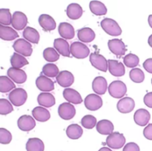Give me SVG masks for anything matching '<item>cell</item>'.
I'll list each match as a JSON object with an SVG mask.
<instances>
[{"label":"cell","mask_w":152,"mask_h":151,"mask_svg":"<svg viewBox=\"0 0 152 151\" xmlns=\"http://www.w3.org/2000/svg\"><path fill=\"white\" fill-rule=\"evenodd\" d=\"M101 27L109 35L117 36L122 33V29L115 20L110 18H105L101 21Z\"/></svg>","instance_id":"6da1fadb"},{"label":"cell","mask_w":152,"mask_h":151,"mask_svg":"<svg viewBox=\"0 0 152 151\" xmlns=\"http://www.w3.org/2000/svg\"><path fill=\"white\" fill-rule=\"evenodd\" d=\"M8 97L12 105L19 107L25 103L28 99V94L23 88H15L9 93Z\"/></svg>","instance_id":"7a4b0ae2"},{"label":"cell","mask_w":152,"mask_h":151,"mask_svg":"<svg viewBox=\"0 0 152 151\" xmlns=\"http://www.w3.org/2000/svg\"><path fill=\"white\" fill-rule=\"evenodd\" d=\"M127 92V87L122 81H114L108 86V93L115 99H121Z\"/></svg>","instance_id":"3957f363"},{"label":"cell","mask_w":152,"mask_h":151,"mask_svg":"<svg viewBox=\"0 0 152 151\" xmlns=\"http://www.w3.org/2000/svg\"><path fill=\"white\" fill-rule=\"evenodd\" d=\"M126 144V138L123 133L113 132L106 139V144L112 149H120Z\"/></svg>","instance_id":"277c9868"},{"label":"cell","mask_w":152,"mask_h":151,"mask_svg":"<svg viewBox=\"0 0 152 151\" xmlns=\"http://www.w3.org/2000/svg\"><path fill=\"white\" fill-rule=\"evenodd\" d=\"M15 51L23 56H30L32 54V45L25 38H18L13 44Z\"/></svg>","instance_id":"5b68a950"},{"label":"cell","mask_w":152,"mask_h":151,"mask_svg":"<svg viewBox=\"0 0 152 151\" xmlns=\"http://www.w3.org/2000/svg\"><path fill=\"white\" fill-rule=\"evenodd\" d=\"M70 50H71V55L77 59H85L88 57L90 53V50L88 47L80 41L73 42L70 47Z\"/></svg>","instance_id":"8992f818"},{"label":"cell","mask_w":152,"mask_h":151,"mask_svg":"<svg viewBox=\"0 0 152 151\" xmlns=\"http://www.w3.org/2000/svg\"><path fill=\"white\" fill-rule=\"evenodd\" d=\"M85 106L88 110L95 111L99 110L102 106V99L98 95L95 93L88 95L84 101Z\"/></svg>","instance_id":"52a82bcc"},{"label":"cell","mask_w":152,"mask_h":151,"mask_svg":"<svg viewBox=\"0 0 152 151\" xmlns=\"http://www.w3.org/2000/svg\"><path fill=\"white\" fill-rule=\"evenodd\" d=\"M90 62L95 68L102 72H106L108 69V63L102 55L93 53L90 55Z\"/></svg>","instance_id":"ba28073f"},{"label":"cell","mask_w":152,"mask_h":151,"mask_svg":"<svg viewBox=\"0 0 152 151\" xmlns=\"http://www.w3.org/2000/svg\"><path fill=\"white\" fill-rule=\"evenodd\" d=\"M108 48L111 53L117 56L118 57L124 56L126 51V47L124 42L121 39L118 38H113L108 41Z\"/></svg>","instance_id":"9c48e42d"},{"label":"cell","mask_w":152,"mask_h":151,"mask_svg":"<svg viewBox=\"0 0 152 151\" xmlns=\"http://www.w3.org/2000/svg\"><path fill=\"white\" fill-rule=\"evenodd\" d=\"M58 113L62 119L70 120L75 115L76 109L74 105L69 102H64L59 106Z\"/></svg>","instance_id":"30bf717a"},{"label":"cell","mask_w":152,"mask_h":151,"mask_svg":"<svg viewBox=\"0 0 152 151\" xmlns=\"http://www.w3.org/2000/svg\"><path fill=\"white\" fill-rule=\"evenodd\" d=\"M27 24H28V18L25 13L21 11H16L13 13L11 25L14 29L17 30H22L26 27Z\"/></svg>","instance_id":"8fae6325"},{"label":"cell","mask_w":152,"mask_h":151,"mask_svg":"<svg viewBox=\"0 0 152 151\" xmlns=\"http://www.w3.org/2000/svg\"><path fill=\"white\" fill-rule=\"evenodd\" d=\"M37 88L42 92H50L54 90V82L45 76L41 75L36 80Z\"/></svg>","instance_id":"7c38bea8"},{"label":"cell","mask_w":152,"mask_h":151,"mask_svg":"<svg viewBox=\"0 0 152 151\" xmlns=\"http://www.w3.org/2000/svg\"><path fill=\"white\" fill-rule=\"evenodd\" d=\"M18 127L22 131H30L36 127V121L32 116L24 115L19 117L17 121Z\"/></svg>","instance_id":"4fadbf2b"},{"label":"cell","mask_w":152,"mask_h":151,"mask_svg":"<svg viewBox=\"0 0 152 151\" xmlns=\"http://www.w3.org/2000/svg\"><path fill=\"white\" fill-rule=\"evenodd\" d=\"M7 73L9 78L17 84H23L27 80L26 73L22 69L10 68L7 70Z\"/></svg>","instance_id":"5bb4252c"},{"label":"cell","mask_w":152,"mask_h":151,"mask_svg":"<svg viewBox=\"0 0 152 151\" xmlns=\"http://www.w3.org/2000/svg\"><path fill=\"white\" fill-rule=\"evenodd\" d=\"M108 70L111 75L114 76L120 77L123 76L126 73L125 66L122 62H119L117 60L109 59L108 60Z\"/></svg>","instance_id":"9a60e30c"},{"label":"cell","mask_w":152,"mask_h":151,"mask_svg":"<svg viewBox=\"0 0 152 151\" xmlns=\"http://www.w3.org/2000/svg\"><path fill=\"white\" fill-rule=\"evenodd\" d=\"M117 110L122 113H129L134 110L135 107V102L132 98H122L117 102Z\"/></svg>","instance_id":"2e32d148"},{"label":"cell","mask_w":152,"mask_h":151,"mask_svg":"<svg viewBox=\"0 0 152 151\" xmlns=\"http://www.w3.org/2000/svg\"><path fill=\"white\" fill-rule=\"evenodd\" d=\"M53 47L56 51L62 56L65 57H70L71 50L68 41L64 38H56L53 41Z\"/></svg>","instance_id":"e0dca14e"},{"label":"cell","mask_w":152,"mask_h":151,"mask_svg":"<svg viewBox=\"0 0 152 151\" xmlns=\"http://www.w3.org/2000/svg\"><path fill=\"white\" fill-rule=\"evenodd\" d=\"M56 81L61 87H68L74 83V76L70 71L62 70L56 76Z\"/></svg>","instance_id":"ac0fdd59"},{"label":"cell","mask_w":152,"mask_h":151,"mask_svg":"<svg viewBox=\"0 0 152 151\" xmlns=\"http://www.w3.org/2000/svg\"><path fill=\"white\" fill-rule=\"evenodd\" d=\"M150 118H151L150 113L145 109L137 110L134 115V119L135 123L141 127L146 126Z\"/></svg>","instance_id":"d6986e66"},{"label":"cell","mask_w":152,"mask_h":151,"mask_svg":"<svg viewBox=\"0 0 152 151\" xmlns=\"http://www.w3.org/2000/svg\"><path fill=\"white\" fill-rule=\"evenodd\" d=\"M63 96L65 100L71 104L79 105L83 102L81 95L78 91L72 88H66L63 91Z\"/></svg>","instance_id":"ffe728a7"},{"label":"cell","mask_w":152,"mask_h":151,"mask_svg":"<svg viewBox=\"0 0 152 151\" xmlns=\"http://www.w3.org/2000/svg\"><path fill=\"white\" fill-rule=\"evenodd\" d=\"M59 35L64 39H72L75 36V31L72 25L68 22H61L59 25Z\"/></svg>","instance_id":"44dd1931"},{"label":"cell","mask_w":152,"mask_h":151,"mask_svg":"<svg viewBox=\"0 0 152 151\" xmlns=\"http://www.w3.org/2000/svg\"><path fill=\"white\" fill-rule=\"evenodd\" d=\"M92 88L96 94H105L108 88L107 80L102 76L96 77L92 82Z\"/></svg>","instance_id":"7402d4cb"},{"label":"cell","mask_w":152,"mask_h":151,"mask_svg":"<svg viewBox=\"0 0 152 151\" xmlns=\"http://www.w3.org/2000/svg\"><path fill=\"white\" fill-rule=\"evenodd\" d=\"M39 23L45 31H51L56 28V22L52 16L48 14H42L39 17Z\"/></svg>","instance_id":"603a6c76"},{"label":"cell","mask_w":152,"mask_h":151,"mask_svg":"<svg viewBox=\"0 0 152 151\" xmlns=\"http://www.w3.org/2000/svg\"><path fill=\"white\" fill-rule=\"evenodd\" d=\"M37 102L39 105L45 107H51L56 103L53 95L48 92H43L40 93L37 97Z\"/></svg>","instance_id":"cb8c5ba5"},{"label":"cell","mask_w":152,"mask_h":151,"mask_svg":"<svg viewBox=\"0 0 152 151\" xmlns=\"http://www.w3.org/2000/svg\"><path fill=\"white\" fill-rule=\"evenodd\" d=\"M0 38L6 41H12L19 38V34L10 27L0 25Z\"/></svg>","instance_id":"d4e9b609"},{"label":"cell","mask_w":152,"mask_h":151,"mask_svg":"<svg viewBox=\"0 0 152 151\" xmlns=\"http://www.w3.org/2000/svg\"><path fill=\"white\" fill-rule=\"evenodd\" d=\"M66 13L68 18L76 20L81 17L83 13V10L81 6L77 3H71L67 7Z\"/></svg>","instance_id":"484cf974"},{"label":"cell","mask_w":152,"mask_h":151,"mask_svg":"<svg viewBox=\"0 0 152 151\" xmlns=\"http://www.w3.org/2000/svg\"><path fill=\"white\" fill-rule=\"evenodd\" d=\"M77 36L78 38L83 42L88 43L93 41L96 37L95 33L91 28H83L78 30L77 31Z\"/></svg>","instance_id":"4316f807"},{"label":"cell","mask_w":152,"mask_h":151,"mask_svg":"<svg viewBox=\"0 0 152 151\" xmlns=\"http://www.w3.org/2000/svg\"><path fill=\"white\" fill-rule=\"evenodd\" d=\"M32 115L37 121L40 122L47 121L50 118V112L46 108L41 106L36 107L32 110Z\"/></svg>","instance_id":"83f0119b"},{"label":"cell","mask_w":152,"mask_h":151,"mask_svg":"<svg viewBox=\"0 0 152 151\" xmlns=\"http://www.w3.org/2000/svg\"><path fill=\"white\" fill-rule=\"evenodd\" d=\"M114 124L109 120H100L96 124V130L102 135H110L114 131Z\"/></svg>","instance_id":"f1b7e54d"},{"label":"cell","mask_w":152,"mask_h":151,"mask_svg":"<svg viewBox=\"0 0 152 151\" xmlns=\"http://www.w3.org/2000/svg\"><path fill=\"white\" fill-rule=\"evenodd\" d=\"M22 35L25 40L33 44H38L39 41V33L35 28L31 27H26L24 30Z\"/></svg>","instance_id":"f546056e"},{"label":"cell","mask_w":152,"mask_h":151,"mask_svg":"<svg viewBox=\"0 0 152 151\" xmlns=\"http://www.w3.org/2000/svg\"><path fill=\"white\" fill-rule=\"evenodd\" d=\"M27 151H44L45 145L38 138H31L26 143Z\"/></svg>","instance_id":"4dcf8cb0"},{"label":"cell","mask_w":152,"mask_h":151,"mask_svg":"<svg viewBox=\"0 0 152 151\" xmlns=\"http://www.w3.org/2000/svg\"><path fill=\"white\" fill-rule=\"evenodd\" d=\"M83 128L77 124H70L66 129V134L68 137L74 140L80 139L83 136Z\"/></svg>","instance_id":"1f68e13d"},{"label":"cell","mask_w":152,"mask_h":151,"mask_svg":"<svg viewBox=\"0 0 152 151\" xmlns=\"http://www.w3.org/2000/svg\"><path fill=\"white\" fill-rule=\"evenodd\" d=\"M90 10L96 16H104L107 13V7L105 4L99 1H91L89 4Z\"/></svg>","instance_id":"d6a6232c"},{"label":"cell","mask_w":152,"mask_h":151,"mask_svg":"<svg viewBox=\"0 0 152 151\" xmlns=\"http://www.w3.org/2000/svg\"><path fill=\"white\" fill-rule=\"evenodd\" d=\"M28 61L27 60L25 56L19 54L17 53H14L12 55L10 58V64L12 65V68H19L20 69L22 67L28 65Z\"/></svg>","instance_id":"836d02e7"},{"label":"cell","mask_w":152,"mask_h":151,"mask_svg":"<svg viewBox=\"0 0 152 151\" xmlns=\"http://www.w3.org/2000/svg\"><path fill=\"white\" fill-rule=\"evenodd\" d=\"M15 87L16 85L10 78L5 76H0V92L3 93H7L15 89Z\"/></svg>","instance_id":"e575fe53"},{"label":"cell","mask_w":152,"mask_h":151,"mask_svg":"<svg viewBox=\"0 0 152 151\" xmlns=\"http://www.w3.org/2000/svg\"><path fill=\"white\" fill-rule=\"evenodd\" d=\"M42 73L47 77H56L59 73V68L55 64L48 63L42 68Z\"/></svg>","instance_id":"d590c367"},{"label":"cell","mask_w":152,"mask_h":151,"mask_svg":"<svg viewBox=\"0 0 152 151\" xmlns=\"http://www.w3.org/2000/svg\"><path fill=\"white\" fill-rule=\"evenodd\" d=\"M44 59L48 62H56L59 59V54L53 47H48L43 51Z\"/></svg>","instance_id":"8d00e7d4"},{"label":"cell","mask_w":152,"mask_h":151,"mask_svg":"<svg viewBox=\"0 0 152 151\" xmlns=\"http://www.w3.org/2000/svg\"><path fill=\"white\" fill-rule=\"evenodd\" d=\"M131 80L136 83H141L145 79V74L140 68H133L129 73Z\"/></svg>","instance_id":"74e56055"},{"label":"cell","mask_w":152,"mask_h":151,"mask_svg":"<svg viewBox=\"0 0 152 151\" xmlns=\"http://www.w3.org/2000/svg\"><path fill=\"white\" fill-rule=\"evenodd\" d=\"M123 62L125 65L128 68H134L139 65L140 59L137 55L133 54V53H129L126 55L123 59Z\"/></svg>","instance_id":"f35d334b"},{"label":"cell","mask_w":152,"mask_h":151,"mask_svg":"<svg viewBox=\"0 0 152 151\" xmlns=\"http://www.w3.org/2000/svg\"><path fill=\"white\" fill-rule=\"evenodd\" d=\"M11 13L9 9H0V23L4 26H8L12 23Z\"/></svg>","instance_id":"ab89813d"},{"label":"cell","mask_w":152,"mask_h":151,"mask_svg":"<svg viewBox=\"0 0 152 151\" xmlns=\"http://www.w3.org/2000/svg\"><path fill=\"white\" fill-rule=\"evenodd\" d=\"M81 124L83 127L86 129H92L96 126V117L92 115H86L83 116L81 120Z\"/></svg>","instance_id":"60d3db41"},{"label":"cell","mask_w":152,"mask_h":151,"mask_svg":"<svg viewBox=\"0 0 152 151\" xmlns=\"http://www.w3.org/2000/svg\"><path fill=\"white\" fill-rule=\"evenodd\" d=\"M13 110L11 102L5 99H0V114L1 115H7L10 113Z\"/></svg>","instance_id":"b9f144b4"},{"label":"cell","mask_w":152,"mask_h":151,"mask_svg":"<svg viewBox=\"0 0 152 151\" xmlns=\"http://www.w3.org/2000/svg\"><path fill=\"white\" fill-rule=\"evenodd\" d=\"M12 140V135L10 132L4 128H0V143L7 144Z\"/></svg>","instance_id":"7bdbcfd3"},{"label":"cell","mask_w":152,"mask_h":151,"mask_svg":"<svg viewBox=\"0 0 152 151\" xmlns=\"http://www.w3.org/2000/svg\"><path fill=\"white\" fill-rule=\"evenodd\" d=\"M123 151H140V147L134 142H129L123 147Z\"/></svg>","instance_id":"ee69618b"},{"label":"cell","mask_w":152,"mask_h":151,"mask_svg":"<svg viewBox=\"0 0 152 151\" xmlns=\"http://www.w3.org/2000/svg\"><path fill=\"white\" fill-rule=\"evenodd\" d=\"M143 135L147 139L152 140V124H149L145 127L143 130Z\"/></svg>","instance_id":"f6af8a7d"},{"label":"cell","mask_w":152,"mask_h":151,"mask_svg":"<svg viewBox=\"0 0 152 151\" xmlns=\"http://www.w3.org/2000/svg\"><path fill=\"white\" fill-rule=\"evenodd\" d=\"M143 102L147 107L152 108V92H149L145 94V96H144Z\"/></svg>","instance_id":"bcb514c9"},{"label":"cell","mask_w":152,"mask_h":151,"mask_svg":"<svg viewBox=\"0 0 152 151\" xmlns=\"http://www.w3.org/2000/svg\"><path fill=\"white\" fill-rule=\"evenodd\" d=\"M143 65V68H145V70L147 72L152 73V58L146 59L143 62V65Z\"/></svg>","instance_id":"7dc6e473"},{"label":"cell","mask_w":152,"mask_h":151,"mask_svg":"<svg viewBox=\"0 0 152 151\" xmlns=\"http://www.w3.org/2000/svg\"><path fill=\"white\" fill-rule=\"evenodd\" d=\"M148 24H149L150 27H151V28H152V14L149 15V16H148Z\"/></svg>","instance_id":"c3c4849f"},{"label":"cell","mask_w":152,"mask_h":151,"mask_svg":"<svg viewBox=\"0 0 152 151\" xmlns=\"http://www.w3.org/2000/svg\"><path fill=\"white\" fill-rule=\"evenodd\" d=\"M148 43L150 46L152 47V34L148 37Z\"/></svg>","instance_id":"681fc988"},{"label":"cell","mask_w":152,"mask_h":151,"mask_svg":"<svg viewBox=\"0 0 152 151\" xmlns=\"http://www.w3.org/2000/svg\"><path fill=\"white\" fill-rule=\"evenodd\" d=\"M99 151H112V150H111V149H109V148L104 147H102L101 149H99Z\"/></svg>","instance_id":"f907efd6"},{"label":"cell","mask_w":152,"mask_h":151,"mask_svg":"<svg viewBox=\"0 0 152 151\" xmlns=\"http://www.w3.org/2000/svg\"><path fill=\"white\" fill-rule=\"evenodd\" d=\"M151 84H152V78H151Z\"/></svg>","instance_id":"816d5d0a"}]
</instances>
